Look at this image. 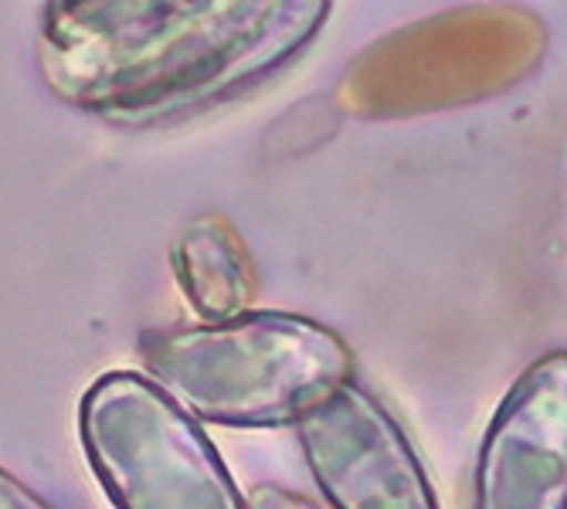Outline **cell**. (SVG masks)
Returning a JSON list of instances; mask_svg holds the SVG:
<instances>
[{"mask_svg": "<svg viewBox=\"0 0 567 509\" xmlns=\"http://www.w3.org/2000/svg\"><path fill=\"white\" fill-rule=\"evenodd\" d=\"M473 509H567V350L537 356L496 404Z\"/></svg>", "mask_w": 567, "mask_h": 509, "instance_id": "5", "label": "cell"}, {"mask_svg": "<svg viewBox=\"0 0 567 509\" xmlns=\"http://www.w3.org/2000/svg\"><path fill=\"white\" fill-rule=\"evenodd\" d=\"M245 509H327L313 499H306V496H296L282 486H251L248 496H245Z\"/></svg>", "mask_w": 567, "mask_h": 509, "instance_id": "7", "label": "cell"}, {"mask_svg": "<svg viewBox=\"0 0 567 509\" xmlns=\"http://www.w3.org/2000/svg\"><path fill=\"white\" fill-rule=\"evenodd\" d=\"M330 11L333 0H44L38 65L79 113L150 126L276 75Z\"/></svg>", "mask_w": 567, "mask_h": 509, "instance_id": "1", "label": "cell"}, {"mask_svg": "<svg viewBox=\"0 0 567 509\" xmlns=\"http://www.w3.org/2000/svg\"><path fill=\"white\" fill-rule=\"evenodd\" d=\"M79 435L116 509H245L212 438L143 374H102L79 404Z\"/></svg>", "mask_w": 567, "mask_h": 509, "instance_id": "3", "label": "cell"}, {"mask_svg": "<svg viewBox=\"0 0 567 509\" xmlns=\"http://www.w3.org/2000/svg\"><path fill=\"white\" fill-rule=\"evenodd\" d=\"M0 509H51L41 502L21 479H14L8 469H0Z\"/></svg>", "mask_w": 567, "mask_h": 509, "instance_id": "8", "label": "cell"}, {"mask_svg": "<svg viewBox=\"0 0 567 509\" xmlns=\"http://www.w3.org/2000/svg\"><path fill=\"white\" fill-rule=\"evenodd\" d=\"M296 435L327 509H442L415 445L357 377L309 412Z\"/></svg>", "mask_w": 567, "mask_h": 509, "instance_id": "4", "label": "cell"}, {"mask_svg": "<svg viewBox=\"0 0 567 509\" xmlns=\"http://www.w3.org/2000/svg\"><path fill=\"white\" fill-rule=\"evenodd\" d=\"M171 266L200 323H228L251 313L259 279L241 235L225 215L187 221L171 248Z\"/></svg>", "mask_w": 567, "mask_h": 509, "instance_id": "6", "label": "cell"}, {"mask_svg": "<svg viewBox=\"0 0 567 509\" xmlns=\"http://www.w3.org/2000/svg\"><path fill=\"white\" fill-rule=\"evenodd\" d=\"M140 361L181 407L225 428H282L353 381V350L309 316L251 310L228 323L146 330Z\"/></svg>", "mask_w": 567, "mask_h": 509, "instance_id": "2", "label": "cell"}]
</instances>
